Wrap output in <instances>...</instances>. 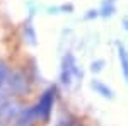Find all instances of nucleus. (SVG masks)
Returning <instances> with one entry per match:
<instances>
[{
    "instance_id": "f03ea898",
    "label": "nucleus",
    "mask_w": 128,
    "mask_h": 126,
    "mask_svg": "<svg viewBox=\"0 0 128 126\" xmlns=\"http://www.w3.org/2000/svg\"><path fill=\"white\" fill-rule=\"evenodd\" d=\"M74 67H75V63H74V60L72 56H65L63 60V63H62V82L65 84V85H68L72 77H74Z\"/></svg>"
},
{
    "instance_id": "7ed1b4c3",
    "label": "nucleus",
    "mask_w": 128,
    "mask_h": 126,
    "mask_svg": "<svg viewBox=\"0 0 128 126\" xmlns=\"http://www.w3.org/2000/svg\"><path fill=\"white\" fill-rule=\"evenodd\" d=\"M118 53H120V61H121V68H123L125 80H128V51L120 44L118 46Z\"/></svg>"
},
{
    "instance_id": "20e7f679",
    "label": "nucleus",
    "mask_w": 128,
    "mask_h": 126,
    "mask_svg": "<svg viewBox=\"0 0 128 126\" xmlns=\"http://www.w3.org/2000/svg\"><path fill=\"white\" fill-rule=\"evenodd\" d=\"M5 78H7V67L0 61V87H2V84L5 82Z\"/></svg>"
},
{
    "instance_id": "f257e3e1",
    "label": "nucleus",
    "mask_w": 128,
    "mask_h": 126,
    "mask_svg": "<svg viewBox=\"0 0 128 126\" xmlns=\"http://www.w3.org/2000/svg\"><path fill=\"white\" fill-rule=\"evenodd\" d=\"M53 102H55V90L53 89H48L43 96H41L40 102L34 106L32 109V114L34 118H38V119H48L50 118V113H51V107H53Z\"/></svg>"
},
{
    "instance_id": "39448f33",
    "label": "nucleus",
    "mask_w": 128,
    "mask_h": 126,
    "mask_svg": "<svg viewBox=\"0 0 128 126\" xmlns=\"http://www.w3.org/2000/svg\"><path fill=\"white\" fill-rule=\"evenodd\" d=\"M125 26H126V29H128V22H125Z\"/></svg>"
}]
</instances>
